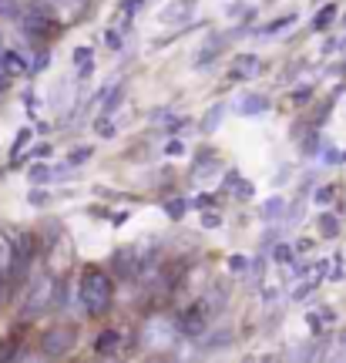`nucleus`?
I'll use <instances>...</instances> for the list:
<instances>
[{
    "label": "nucleus",
    "mask_w": 346,
    "mask_h": 363,
    "mask_svg": "<svg viewBox=\"0 0 346 363\" xmlns=\"http://www.w3.org/2000/svg\"><path fill=\"white\" fill-rule=\"evenodd\" d=\"M111 293H115V286H111V276L101 269H88L81 276V303H84V310L94 313V316H101L108 313L111 306Z\"/></svg>",
    "instance_id": "1"
},
{
    "label": "nucleus",
    "mask_w": 346,
    "mask_h": 363,
    "mask_svg": "<svg viewBox=\"0 0 346 363\" xmlns=\"http://www.w3.org/2000/svg\"><path fill=\"white\" fill-rule=\"evenodd\" d=\"M179 333H182L179 320H172V316H152V320H145V326H141L138 343L145 350H172L179 343Z\"/></svg>",
    "instance_id": "2"
},
{
    "label": "nucleus",
    "mask_w": 346,
    "mask_h": 363,
    "mask_svg": "<svg viewBox=\"0 0 346 363\" xmlns=\"http://www.w3.org/2000/svg\"><path fill=\"white\" fill-rule=\"evenodd\" d=\"M77 347V330L71 323L51 326L44 337H40V353L44 357H67Z\"/></svg>",
    "instance_id": "3"
},
{
    "label": "nucleus",
    "mask_w": 346,
    "mask_h": 363,
    "mask_svg": "<svg viewBox=\"0 0 346 363\" xmlns=\"http://www.w3.org/2000/svg\"><path fill=\"white\" fill-rule=\"evenodd\" d=\"M54 293H57V286H54L51 276H38L34 286H30V293H27L24 316H30V313H44L54 303Z\"/></svg>",
    "instance_id": "4"
},
{
    "label": "nucleus",
    "mask_w": 346,
    "mask_h": 363,
    "mask_svg": "<svg viewBox=\"0 0 346 363\" xmlns=\"http://www.w3.org/2000/svg\"><path fill=\"white\" fill-rule=\"evenodd\" d=\"M179 326H182V333L185 337H202L206 333V326H208V313H206V306L202 303H195V306H189V310L182 313V320H179Z\"/></svg>",
    "instance_id": "5"
},
{
    "label": "nucleus",
    "mask_w": 346,
    "mask_h": 363,
    "mask_svg": "<svg viewBox=\"0 0 346 363\" xmlns=\"http://www.w3.org/2000/svg\"><path fill=\"white\" fill-rule=\"evenodd\" d=\"M21 27H24L27 34H34V38H51V34H57L54 17H51V13H44V11L21 13Z\"/></svg>",
    "instance_id": "6"
},
{
    "label": "nucleus",
    "mask_w": 346,
    "mask_h": 363,
    "mask_svg": "<svg viewBox=\"0 0 346 363\" xmlns=\"http://www.w3.org/2000/svg\"><path fill=\"white\" fill-rule=\"evenodd\" d=\"M192 13H195V0H172L168 7H162V24H172V27H182V24H189L192 21Z\"/></svg>",
    "instance_id": "7"
},
{
    "label": "nucleus",
    "mask_w": 346,
    "mask_h": 363,
    "mask_svg": "<svg viewBox=\"0 0 346 363\" xmlns=\"http://www.w3.org/2000/svg\"><path fill=\"white\" fill-rule=\"evenodd\" d=\"M111 262H115V276H121V279H131L135 272H141V259L135 246H121Z\"/></svg>",
    "instance_id": "8"
},
{
    "label": "nucleus",
    "mask_w": 346,
    "mask_h": 363,
    "mask_svg": "<svg viewBox=\"0 0 346 363\" xmlns=\"http://www.w3.org/2000/svg\"><path fill=\"white\" fill-rule=\"evenodd\" d=\"M259 57L256 54H239L235 61H232L229 67V81H249V78H256L259 74Z\"/></svg>",
    "instance_id": "9"
},
{
    "label": "nucleus",
    "mask_w": 346,
    "mask_h": 363,
    "mask_svg": "<svg viewBox=\"0 0 346 363\" xmlns=\"http://www.w3.org/2000/svg\"><path fill=\"white\" fill-rule=\"evenodd\" d=\"M269 108L272 104H269L266 94H242L239 104H235V111H239V115H266Z\"/></svg>",
    "instance_id": "10"
},
{
    "label": "nucleus",
    "mask_w": 346,
    "mask_h": 363,
    "mask_svg": "<svg viewBox=\"0 0 346 363\" xmlns=\"http://www.w3.org/2000/svg\"><path fill=\"white\" fill-rule=\"evenodd\" d=\"M13 266H17V239L0 235V276L13 272Z\"/></svg>",
    "instance_id": "11"
},
{
    "label": "nucleus",
    "mask_w": 346,
    "mask_h": 363,
    "mask_svg": "<svg viewBox=\"0 0 346 363\" xmlns=\"http://www.w3.org/2000/svg\"><path fill=\"white\" fill-rule=\"evenodd\" d=\"M94 350H98V357H115L121 350V333L118 330H104L101 337L94 340Z\"/></svg>",
    "instance_id": "12"
},
{
    "label": "nucleus",
    "mask_w": 346,
    "mask_h": 363,
    "mask_svg": "<svg viewBox=\"0 0 346 363\" xmlns=\"http://www.w3.org/2000/svg\"><path fill=\"white\" fill-rule=\"evenodd\" d=\"M225 303H229V293H225V289H218V286H212L206 296H202V306H206L208 316H218V313L225 310Z\"/></svg>",
    "instance_id": "13"
},
{
    "label": "nucleus",
    "mask_w": 346,
    "mask_h": 363,
    "mask_svg": "<svg viewBox=\"0 0 346 363\" xmlns=\"http://www.w3.org/2000/svg\"><path fill=\"white\" fill-rule=\"evenodd\" d=\"M225 111H229V108H225V101H216V104H212V108L206 111V115H202V125H199V128L206 131V135L218 131V125H222V118H225Z\"/></svg>",
    "instance_id": "14"
},
{
    "label": "nucleus",
    "mask_w": 346,
    "mask_h": 363,
    "mask_svg": "<svg viewBox=\"0 0 346 363\" xmlns=\"http://www.w3.org/2000/svg\"><path fill=\"white\" fill-rule=\"evenodd\" d=\"M225 347H232V330H216V333H208V337L202 340V350L206 353L225 350Z\"/></svg>",
    "instance_id": "15"
},
{
    "label": "nucleus",
    "mask_w": 346,
    "mask_h": 363,
    "mask_svg": "<svg viewBox=\"0 0 346 363\" xmlns=\"http://www.w3.org/2000/svg\"><path fill=\"white\" fill-rule=\"evenodd\" d=\"M0 61H4V67L11 71L13 78H21V74H27V61H24V57H21L17 51H4V54H0Z\"/></svg>",
    "instance_id": "16"
},
{
    "label": "nucleus",
    "mask_w": 346,
    "mask_h": 363,
    "mask_svg": "<svg viewBox=\"0 0 346 363\" xmlns=\"http://www.w3.org/2000/svg\"><path fill=\"white\" fill-rule=\"evenodd\" d=\"M282 216H286V199H282V195H272L269 202L262 206V219L272 222V219H282Z\"/></svg>",
    "instance_id": "17"
},
{
    "label": "nucleus",
    "mask_w": 346,
    "mask_h": 363,
    "mask_svg": "<svg viewBox=\"0 0 346 363\" xmlns=\"http://www.w3.org/2000/svg\"><path fill=\"white\" fill-rule=\"evenodd\" d=\"M222 44H225V38H218V34H212V38H208V44L202 48V54L195 57V65H208V61H212V57L218 54V48H222Z\"/></svg>",
    "instance_id": "18"
},
{
    "label": "nucleus",
    "mask_w": 346,
    "mask_h": 363,
    "mask_svg": "<svg viewBox=\"0 0 346 363\" xmlns=\"http://www.w3.org/2000/svg\"><path fill=\"white\" fill-rule=\"evenodd\" d=\"M141 7H145V0H121V4H118V21H121V27H128L125 21H131Z\"/></svg>",
    "instance_id": "19"
},
{
    "label": "nucleus",
    "mask_w": 346,
    "mask_h": 363,
    "mask_svg": "<svg viewBox=\"0 0 346 363\" xmlns=\"http://www.w3.org/2000/svg\"><path fill=\"white\" fill-rule=\"evenodd\" d=\"M336 21V7L333 4H326L320 13H316V21H313V30H330V24Z\"/></svg>",
    "instance_id": "20"
},
{
    "label": "nucleus",
    "mask_w": 346,
    "mask_h": 363,
    "mask_svg": "<svg viewBox=\"0 0 346 363\" xmlns=\"http://www.w3.org/2000/svg\"><path fill=\"white\" fill-rule=\"evenodd\" d=\"M320 233L326 235V239H336V235H340V222H336V216L323 212L320 216Z\"/></svg>",
    "instance_id": "21"
},
{
    "label": "nucleus",
    "mask_w": 346,
    "mask_h": 363,
    "mask_svg": "<svg viewBox=\"0 0 346 363\" xmlns=\"http://www.w3.org/2000/svg\"><path fill=\"white\" fill-rule=\"evenodd\" d=\"M216 172H218V162H216V158H202V162L195 165V172H192V175H195V179H199V182H202V179H212Z\"/></svg>",
    "instance_id": "22"
},
{
    "label": "nucleus",
    "mask_w": 346,
    "mask_h": 363,
    "mask_svg": "<svg viewBox=\"0 0 346 363\" xmlns=\"http://www.w3.org/2000/svg\"><path fill=\"white\" fill-rule=\"evenodd\" d=\"M185 212H189V202H185V199H172V202H165V216H168V219L179 222Z\"/></svg>",
    "instance_id": "23"
},
{
    "label": "nucleus",
    "mask_w": 346,
    "mask_h": 363,
    "mask_svg": "<svg viewBox=\"0 0 346 363\" xmlns=\"http://www.w3.org/2000/svg\"><path fill=\"white\" fill-rule=\"evenodd\" d=\"M94 128H98V135H101V138H115L118 121H115L111 115H101V118H98V125H94Z\"/></svg>",
    "instance_id": "24"
},
{
    "label": "nucleus",
    "mask_w": 346,
    "mask_h": 363,
    "mask_svg": "<svg viewBox=\"0 0 346 363\" xmlns=\"http://www.w3.org/2000/svg\"><path fill=\"white\" fill-rule=\"evenodd\" d=\"M293 24H296V17L289 13V17H279V21H272L269 27H262V34H282V30H289Z\"/></svg>",
    "instance_id": "25"
},
{
    "label": "nucleus",
    "mask_w": 346,
    "mask_h": 363,
    "mask_svg": "<svg viewBox=\"0 0 346 363\" xmlns=\"http://www.w3.org/2000/svg\"><path fill=\"white\" fill-rule=\"evenodd\" d=\"M293 252H296V249H289L286 242H279V246L272 249V259L282 262V266H289V262H293Z\"/></svg>",
    "instance_id": "26"
},
{
    "label": "nucleus",
    "mask_w": 346,
    "mask_h": 363,
    "mask_svg": "<svg viewBox=\"0 0 346 363\" xmlns=\"http://www.w3.org/2000/svg\"><path fill=\"white\" fill-rule=\"evenodd\" d=\"M94 155V148H84V145H81V148H74V152H71V158H67V162H71V165H84V162H88V158Z\"/></svg>",
    "instance_id": "27"
},
{
    "label": "nucleus",
    "mask_w": 346,
    "mask_h": 363,
    "mask_svg": "<svg viewBox=\"0 0 346 363\" xmlns=\"http://www.w3.org/2000/svg\"><path fill=\"white\" fill-rule=\"evenodd\" d=\"M51 179H54V172L48 165H34L30 169V182H38V185H44V182H51Z\"/></svg>",
    "instance_id": "28"
},
{
    "label": "nucleus",
    "mask_w": 346,
    "mask_h": 363,
    "mask_svg": "<svg viewBox=\"0 0 346 363\" xmlns=\"http://www.w3.org/2000/svg\"><path fill=\"white\" fill-rule=\"evenodd\" d=\"M27 202H30V206H48L51 195L44 192V189H30V192H27Z\"/></svg>",
    "instance_id": "29"
},
{
    "label": "nucleus",
    "mask_w": 346,
    "mask_h": 363,
    "mask_svg": "<svg viewBox=\"0 0 346 363\" xmlns=\"http://www.w3.org/2000/svg\"><path fill=\"white\" fill-rule=\"evenodd\" d=\"M333 185H323V189H316V206H330L333 202Z\"/></svg>",
    "instance_id": "30"
},
{
    "label": "nucleus",
    "mask_w": 346,
    "mask_h": 363,
    "mask_svg": "<svg viewBox=\"0 0 346 363\" xmlns=\"http://www.w3.org/2000/svg\"><path fill=\"white\" fill-rule=\"evenodd\" d=\"M309 94H313V84H306V88H296L293 94H289V101H293V104H306Z\"/></svg>",
    "instance_id": "31"
},
{
    "label": "nucleus",
    "mask_w": 346,
    "mask_h": 363,
    "mask_svg": "<svg viewBox=\"0 0 346 363\" xmlns=\"http://www.w3.org/2000/svg\"><path fill=\"white\" fill-rule=\"evenodd\" d=\"M104 40H108V48H111V51H121V44H125L115 27H111V30H104Z\"/></svg>",
    "instance_id": "32"
},
{
    "label": "nucleus",
    "mask_w": 346,
    "mask_h": 363,
    "mask_svg": "<svg viewBox=\"0 0 346 363\" xmlns=\"http://www.w3.org/2000/svg\"><path fill=\"white\" fill-rule=\"evenodd\" d=\"M218 225H222V216H218V212H206V216H202V229H218Z\"/></svg>",
    "instance_id": "33"
},
{
    "label": "nucleus",
    "mask_w": 346,
    "mask_h": 363,
    "mask_svg": "<svg viewBox=\"0 0 346 363\" xmlns=\"http://www.w3.org/2000/svg\"><path fill=\"white\" fill-rule=\"evenodd\" d=\"M165 155H172V158H179V155H185V145L179 142V138H172V142L165 145Z\"/></svg>",
    "instance_id": "34"
},
{
    "label": "nucleus",
    "mask_w": 346,
    "mask_h": 363,
    "mask_svg": "<svg viewBox=\"0 0 346 363\" xmlns=\"http://www.w3.org/2000/svg\"><path fill=\"white\" fill-rule=\"evenodd\" d=\"M235 195H239V199H252V195H256V185H252V182H239Z\"/></svg>",
    "instance_id": "35"
},
{
    "label": "nucleus",
    "mask_w": 346,
    "mask_h": 363,
    "mask_svg": "<svg viewBox=\"0 0 346 363\" xmlns=\"http://www.w3.org/2000/svg\"><path fill=\"white\" fill-rule=\"evenodd\" d=\"M229 269L232 272H245V269H249V259H245V256H232V259H229Z\"/></svg>",
    "instance_id": "36"
},
{
    "label": "nucleus",
    "mask_w": 346,
    "mask_h": 363,
    "mask_svg": "<svg viewBox=\"0 0 346 363\" xmlns=\"http://www.w3.org/2000/svg\"><path fill=\"white\" fill-rule=\"evenodd\" d=\"M0 17H17V7H13V0H0Z\"/></svg>",
    "instance_id": "37"
},
{
    "label": "nucleus",
    "mask_w": 346,
    "mask_h": 363,
    "mask_svg": "<svg viewBox=\"0 0 346 363\" xmlns=\"http://www.w3.org/2000/svg\"><path fill=\"white\" fill-rule=\"evenodd\" d=\"M323 162H326V165H336V162H343V155H340L336 148H326V152H323Z\"/></svg>",
    "instance_id": "38"
},
{
    "label": "nucleus",
    "mask_w": 346,
    "mask_h": 363,
    "mask_svg": "<svg viewBox=\"0 0 346 363\" xmlns=\"http://www.w3.org/2000/svg\"><path fill=\"white\" fill-rule=\"evenodd\" d=\"M91 71H94V61H84V65H81V71H77V81H88Z\"/></svg>",
    "instance_id": "39"
},
{
    "label": "nucleus",
    "mask_w": 346,
    "mask_h": 363,
    "mask_svg": "<svg viewBox=\"0 0 346 363\" xmlns=\"http://www.w3.org/2000/svg\"><path fill=\"white\" fill-rule=\"evenodd\" d=\"M74 61H77V65L91 61V48H74Z\"/></svg>",
    "instance_id": "40"
},
{
    "label": "nucleus",
    "mask_w": 346,
    "mask_h": 363,
    "mask_svg": "<svg viewBox=\"0 0 346 363\" xmlns=\"http://www.w3.org/2000/svg\"><path fill=\"white\" fill-rule=\"evenodd\" d=\"M27 138H30V131H21V135H17V142H13V155H17V152H21V148H24V145H27Z\"/></svg>",
    "instance_id": "41"
},
{
    "label": "nucleus",
    "mask_w": 346,
    "mask_h": 363,
    "mask_svg": "<svg viewBox=\"0 0 346 363\" xmlns=\"http://www.w3.org/2000/svg\"><path fill=\"white\" fill-rule=\"evenodd\" d=\"M51 155V145H38L34 152H30V158H48Z\"/></svg>",
    "instance_id": "42"
},
{
    "label": "nucleus",
    "mask_w": 346,
    "mask_h": 363,
    "mask_svg": "<svg viewBox=\"0 0 346 363\" xmlns=\"http://www.w3.org/2000/svg\"><path fill=\"white\" fill-rule=\"evenodd\" d=\"M296 252H309V249H313V239H296Z\"/></svg>",
    "instance_id": "43"
},
{
    "label": "nucleus",
    "mask_w": 346,
    "mask_h": 363,
    "mask_svg": "<svg viewBox=\"0 0 346 363\" xmlns=\"http://www.w3.org/2000/svg\"><path fill=\"white\" fill-rule=\"evenodd\" d=\"M286 179H289V169H286V165H282V169H279V175H276V179H272V185H279V182H286Z\"/></svg>",
    "instance_id": "44"
},
{
    "label": "nucleus",
    "mask_w": 346,
    "mask_h": 363,
    "mask_svg": "<svg viewBox=\"0 0 346 363\" xmlns=\"http://www.w3.org/2000/svg\"><path fill=\"white\" fill-rule=\"evenodd\" d=\"M111 222H115V225H125V222H128V212H118V216H111Z\"/></svg>",
    "instance_id": "45"
},
{
    "label": "nucleus",
    "mask_w": 346,
    "mask_h": 363,
    "mask_svg": "<svg viewBox=\"0 0 346 363\" xmlns=\"http://www.w3.org/2000/svg\"><path fill=\"white\" fill-rule=\"evenodd\" d=\"M195 206H202V208H208V206H212V199H208V195H199V199H195Z\"/></svg>",
    "instance_id": "46"
},
{
    "label": "nucleus",
    "mask_w": 346,
    "mask_h": 363,
    "mask_svg": "<svg viewBox=\"0 0 346 363\" xmlns=\"http://www.w3.org/2000/svg\"><path fill=\"white\" fill-rule=\"evenodd\" d=\"M340 48H343V51H346V38H343V40H340Z\"/></svg>",
    "instance_id": "47"
},
{
    "label": "nucleus",
    "mask_w": 346,
    "mask_h": 363,
    "mask_svg": "<svg viewBox=\"0 0 346 363\" xmlns=\"http://www.w3.org/2000/svg\"><path fill=\"white\" fill-rule=\"evenodd\" d=\"M0 54H4V40H0Z\"/></svg>",
    "instance_id": "48"
},
{
    "label": "nucleus",
    "mask_w": 346,
    "mask_h": 363,
    "mask_svg": "<svg viewBox=\"0 0 346 363\" xmlns=\"http://www.w3.org/2000/svg\"><path fill=\"white\" fill-rule=\"evenodd\" d=\"M343 162H346V155H343Z\"/></svg>",
    "instance_id": "49"
}]
</instances>
